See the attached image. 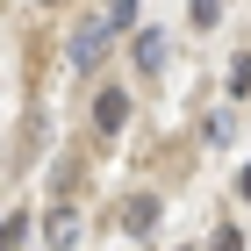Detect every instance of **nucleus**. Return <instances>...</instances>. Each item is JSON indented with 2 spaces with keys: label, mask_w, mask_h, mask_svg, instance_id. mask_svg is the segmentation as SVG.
<instances>
[{
  "label": "nucleus",
  "mask_w": 251,
  "mask_h": 251,
  "mask_svg": "<svg viewBox=\"0 0 251 251\" xmlns=\"http://www.w3.org/2000/svg\"><path fill=\"white\" fill-rule=\"evenodd\" d=\"M136 22V0H115V7H108V29H129Z\"/></svg>",
  "instance_id": "obj_9"
},
{
  "label": "nucleus",
  "mask_w": 251,
  "mask_h": 251,
  "mask_svg": "<svg viewBox=\"0 0 251 251\" xmlns=\"http://www.w3.org/2000/svg\"><path fill=\"white\" fill-rule=\"evenodd\" d=\"M237 194H244V201H251V165H244V173H237Z\"/></svg>",
  "instance_id": "obj_11"
},
{
  "label": "nucleus",
  "mask_w": 251,
  "mask_h": 251,
  "mask_svg": "<svg viewBox=\"0 0 251 251\" xmlns=\"http://www.w3.org/2000/svg\"><path fill=\"white\" fill-rule=\"evenodd\" d=\"M122 223H129V237H144V230L158 223V201H151V194H136L129 208H122Z\"/></svg>",
  "instance_id": "obj_5"
},
{
  "label": "nucleus",
  "mask_w": 251,
  "mask_h": 251,
  "mask_svg": "<svg viewBox=\"0 0 251 251\" xmlns=\"http://www.w3.org/2000/svg\"><path fill=\"white\" fill-rule=\"evenodd\" d=\"M187 15H194V29H208V22L223 15V0H187Z\"/></svg>",
  "instance_id": "obj_8"
},
{
  "label": "nucleus",
  "mask_w": 251,
  "mask_h": 251,
  "mask_svg": "<svg viewBox=\"0 0 251 251\" xmlns=\"http://www.w3.org/2000/svg\"><path fill=\"white\" fill-rule=\"evenodd\" d=\"M136 65L144 72H165V36L158 29H136Z\"/></svg>",
  "instance_id": "obj_4"
},
{
  "label": "nucleus",
  "mask_w": 251,
  "mask_h": 251,
  "mask_svg": "<svg viewBox=\"0 0 251 251\" xmlns=\"http://www.w3.org/2000/svg\"><path fill=\"white\" fill-rule=\"evenodd\" d=\"M22 237H29V223H22V215H0V251H15Z\"/></svg>",
  "instance_id": "obj_7"
},
{
  "label": "nucleus",
  "mask_w": 251,
  "mask_h": 251,
  "mask_svg": "<svg viewBox=\"0 0 251 251\" xmlns=\"http://www.w3.org/2000/svg\"><path fill=\"white\" fill-rule=\"evenodd\" d=\"M108 43H115V29H108V15H100V22H86V29L72 36V65H79V72H94V65L108 58Z\"/></svg>",
  "instance_id": "obj_1"
},
{
  "label": "nucleus",
  "mask_w": 251,
  "mask_h": 251,
  "mask_svg": "<svg viewBox=\"0 0 251 251\" xmlns=\"http://www.w3.org/2000/svg\"><path fill=\"white\" fill-rule=\"evenodd\" d=\"M122 122H129V94H122V86H108V94L94 100V129H100V136H115Z\"/></svg>",
  "instance_id": "obj_2"
},
{
  "label": "nucleus",
  "mask_w": 251,
  "mask_h": 251,
  "mask_svg": "<svg viewBox=\"0 0 251 251\" xmlns=\"http://www.w3.org/2000/svg\"><path fill=\"white\" fill-rule=\"evenodd\" d=\"M208 251H244V237H237L230 223H223V230H215V244H208Z\"/></svg>",
  "instance_id": "obj_10"
},
{
  "label": "nucleus",
  "mask_w": 251,
  "mask_h": 251,
  "mask_svg": "<svg viewBox=\"0 0 251 251\" xmlns=\"http://www.w3.org/2000/svg\"><path fill=\"white\" fill-rule=\"evenodd\" d=\"M79 230H86V223H79V208H50V223H43L50 251H72V244H79Z\"/></svg>",
  "instance_id": "obj_3"
},
{
  "label": "nucleus",
  "mask_w": 251,
  "mask_h": 251,
  "mask_svg": "<svg viewBox=\"0 0 251 251\" xmlns=\"http://www.w3.org/2000/svg\"><path fill=\"white\" fill-rule=\"evenodd\" d=\"M230 94H237V100L251 94V50H237V58H230Z\"/></svg>",
  "instance_id": "obj_6"
}]
</instances>
